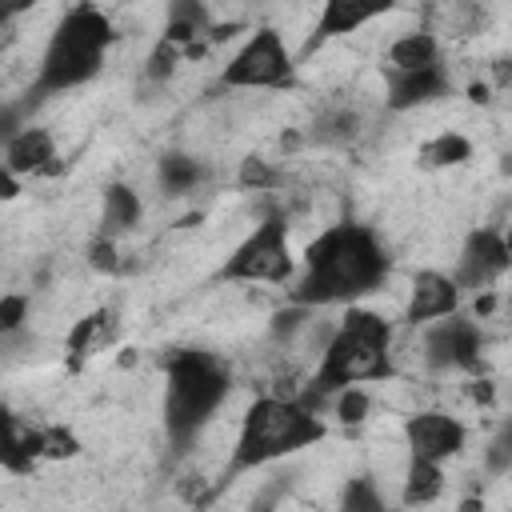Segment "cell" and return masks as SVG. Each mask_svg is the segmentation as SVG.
I'll use <instances>...</instances> for the list:
<instances>
[{
	"label": "cell",
	"mask_w": 512,
	"mask_h": 512,
	"mask_svg": "<svg viewBox=\"0 0 512 512\" xmlns=\"http://www.w3.org/2000/svg\"><path fill=\"white\" fill-rule=\"evenodd\" d=\"M388 280V252L364 224H332L324 228L308 252L304 272L288 288V304L324 308V304H356Z\"/></svg>",
	"instance_id": "1"
},
{
	"label": "cell",
	"mask_w": 512,
	"mask_h": 512,
	"mask_svg": "<svg viewBox=\"0 0 512 512\" xmlns=\"http://www.w3.org/2000/svg\"><path fill=\"white\" fill-rule=\"evenodd\" d=\"M384 376H392V324L380 312L352 304L340 316L336 332L328 336L320 368H316V376L308 384V396H300V400L316 408V400L324 404L340 388L384 380Z\"/></svg>",
	"instance_id": "2"
},
{
	"label": "cell",
	"mask_w": 512,
	"mask_h": 512,
	"mask_svg": "<svg viewBox=\"0 0 512 512\" xmlns=\"http://www.w3.org/2000/svg\"><path fill=\"white\" fill-rule=\"evenodd\" d=\"M328 436L320 412L304 404L300 396H260L240 416V432L228 460V480L240 472H256L272 460H284L308 444H320Z\"/></svg>",
	"instance_id": "3"
},
{
	"label": "cell",
	"mask_w": 512,
	"mask_h": 512,
	"mask_svg": "<svg viewBox=\"0 0 512 512\" xmlns=\"http://www.w3.org/2000/svg\"><path fill=\"white\" fill-rule=\"evenodd\" d=\"M112 44H116V24L108 20V12H100L96 4L68 8L40 52L32 92L36 96H60V92H72V88L96 80Z\"/></svg>",
	"instance_id": "4"
},
{
	"label": "cell",
	"mask_w": 512,
	"mask_h": 512,
	"mask_svg": "<svg viewBox=\"0 0 512 512\" xmlns=\"http://www.w3.org/2000/svg\"><path fill=\"white\" fill-rule=\"evenodd\" d=\"M228 368L212 352H176L164 368V432L176 448H188L228 396Z\"/></svg>",
	"instance_id": "5"
},
{
	"label": "cell",
	"mask_w": 512,
	"mask_h": 512,
	"mask_svg": "<svg viewBox=\"0 0 512 512\" xmlns=\"http://www.w3.org/2000/svg\"><path fill=\"white\" fill-rule=\"evenodd\" d=\"M292 272L296 260L284 216H264L220 264V280L228 284H288Z\"/></svg>",
	"instance_id": "6"
},
{
	"label": "cell",
	"mask_w": 512,
	"mask_h": 512,
	"mask_svg": "<svg viewBox=\"0 0 512 512\" xmlns=\"http://www.w3.org/2000/svg\"><path fill=\"white\" fill-rule=\"evenodd\" d=\"M220 84L224 88H248V92L292 84V52H288L284 36L276 28L248 32V40L228 56Z\"/></svg>",
	"instance_id": "7"
},
{
	"label": "cell",
	"mask_w": 512,
	"mask_h": 512,
	"mask_svg": "<svg viewBox=\"0 0 512 512\" xmlns=\"http://www.w3.org/2000/svg\"><path fill=\"white\" fill-rule=\"evenodd\" d=\"M512 268V256H508V244H504V232L496 228H472L460 256H456V284L464 292H484L488 284H496L504 272Z\"/></svg>",
	"instance_id": "8"
},
{
	"label": "cell",
	"mask_w": 512,
	"mask_h": 512,
	"mask_svg": "<svg viewBox=\"0 0 512 512\" xmlns=\"http://www.w3.org/2000/svg\"><path fill=\"white\" fill-rule=\"evenodd\" d=\"M464 440H468V428H464L456 416H448V412L428 408V412H416V416L404 420L408 456L444 464V460H452V456L464 452Z\"/></svg>",
	"instance_id": "9"
},
{
	"label": "cell",
	"mask_w": 512,
	"mask_h": 512,
	"mask_svg": "<svg viewBox=\"0 0 512 512\" xmlns=\"http://www.w3.org/2000/svg\"><path fill=\"white\" fill-rule=\"evenodd\" d=\"M428 368H476L480 364V328L464 316H440L424 336Z\"/></svg>",
	"instance_id": "10"
},
{
	"label": "cell",
	"mask_w": 512,
	"mask_h": 512,
	"mask_svg": "<svg viewBox=\"0 0 512 512\" xmlns=\"http://www.w3.org/2000/svg\"><path fill=\"white\" fill-rule=\"evenodd\" d=\"M452 96V76L444 72V64H428V68H388V80H384V104L392 112H412V108H424L432 100H444Z\"/></svg>",
	"instance_id": "11"
},
{
	"label": "cell",
	"mask_w": 512,
	"mask_h": 512,
	"mask_svg": "<svg viewBox=\"0 0 512 512\" xmlns=\"http://www.w3.org/2000/svg\"><path fill=\"white\" fill-rule=\"evenodd\" d=\"M460 296H464V288L456 284V276L436 272V268H424V272L412 276L404 320L408 324H432L440 316H452L460 308Z\"/></svg>",
	"instance_id": "12"
},
{
	"label": "cell",
	"mask_w": 512,
	"mask_h": 512,
	"mask_svg": "<svg viewBox=\"0 0 512 512\" xmlns=\"http://www.w3.org/2000/svg\"><path fill=\"white\" fill-rule=\"evenodd\" d=\"M392 8H396V0H324V8L316 16L312 44H324V40H336V36H352L364 24L388 16Z\"/></svg>",
	"instance_id": "13"
},
{
	"label": "cell",
	"mask_w": 512,
	"mask_h": 512,
	"mask_svg": "<svg viewBox=\"0 0 512 512\" xmlns=\"http://www.w3.org/2000/svg\"><path fill=\"white\" fill-rule=\"evenodd\" d=\"M56 168V140L48 128H16L12 136H4V172L12 176H36V172H52Z\"/></svg>",
	"instance_id": "14"
},
{
	"label": "cell",
	"mask_w": 512,
	"mask_h": 512,
	"mask_svg": "<svg viewBox=\"0 0 512 512\" xmlns=\"http://www.w3.org/2000/svg\"><path fill=\"white\" fill-rule=\"evenodd\" d=\"M144 216V204L140 196L128 188V184H108L104 196H100V236H124L140 224Z\"/></svg>",
	"instance_id": "15"
},
{
	"label": "cell",
	"mask_w": 512,
	"mask_h": 512,
	"mask_svg": "<svg viewBox=\"0 0 512 512\" xmlns=\"http://www.w3.org/2000/svg\"><path fill=\"white\" fill-rule=\"evenodd\" d=\"M212 28V16L204 8V0H168V16H164V40L176 48H192V40H200Z\"/></svg>",
	"instance_id": "16"
},
{
	"label": "cell",
	"mask_w": 512,
	"mask_h": 512,
	"mask_svg": "<svg viewBox=\"0 0 512 512\" xmlns=\"http://www.w3.org/2000/svg\"><path fill=\"white\" fill-rule=\"evenodd\" d=\"M428 64H440V40L432 32H404L388 44V68H428Z\"/></svg>",
	"instance_id": "17"
},
{
	"label": "cell",
	"mask_w": 512,
	"mask_h": 512,
	"mask_svg": "<svg viewBox=\"0 0 512 512\" xmlns=\"http://www.w3.org/2000/svg\"><path fill=\"white\" fill-rule=\"evenodd\" d=\"M440 492H444V464L412 456L408 468H404V492H400V500L404 504H432Z\"/></svg>",
	"instance_id": "18"
},
{
	"label": "cell",
	"mask_w": 512,
	"mask_h": 512,
	"mask_svg": "<svg viewBox=\"0 0 512 512\" xmlns=\"http://www.w3.org/2000/svg\"><path fill=\"white\" fill-rule=\"evenodd\" d=\"M156 176H160V188H164V196H184V192H192L208 172H204V164L196 160V156H184V152H168V156H160V168H156Z\"/></svg>",
	"instance_id": "19"
},
{
	"label": "cell",
	"mask_w": 512,
	"mask_h": 512,
	"mask_svg": "<svg viewBox=\"0 0 512 512\" xmlns=\"http://www.w3.org/2000/svg\"><path fill=\"white\" fill-rule=\"evenodd\" d=\"M36 456H44V428H20L16 420H8V432H4V468L8 472H28Z\"/></svg>",
	"instance_id": "20"
},
{
	"label": "cell",
	"mask_w": 512,
	"mask_h": 512,
	"mask_svg": "<svg viewBox=\"0 0 512 512\" xmlns=\"http://www.w3.org/2000/svg\"><path fill=\"white\" fill-rule=\"evenodd\" d=\"M472 156V140L460 132H440L420 148V164L424 168H456Z\"/></svg>",
	"instance_id": "21"
},
{
	"label": "cell",
	"mask_w": 512,
	"mask_h": 512,
	"mask_svg": "<svg viewBox=\"0 0 512 512\" xmlns=\"http://www.w3.org/2000/svg\"><path fill=\"white\" fill-rule=\"evenodd\" d=\"M356 132H360V116L352 108H324L316 116V128H312V136L320 144H352Z\"/></svg>",
	"instance_id": "22"
},
{
	"label": "cell",
	"mask_w": 512,
	"mask_h": 512,
	"mask_svg": "<svg viewBox=\"0 0 512 512\" xmlns=\"http://www.w3.org/2000/svg\"><path fill=\"white\" fill-rule=\"evenodd\" d=\"M108 336H112V312H92V316H84V320L72 328V336H68V348H72L76 356H84V352L100 348Z\"/></svg>",
	"instance_id": "23"
},
{
	"label": "cell",
	"mask_w": 512,
	"mask_h": 512,
	"mask_svg": "<svg viewBox=\"0 0 512 512\" xmlns=\"http://www.w3.org/2000/svg\"><path fill=\"white\" fill-rule=\"evenodd\" d=\"M484 472H488V476L512 472V420H504V424L492 432V440H488V448H484Z\"/></svg>",
	"instance_id": "24"
},
{
	"label": "cell",
	"mask_w": 512,
	"mask_h": 512,
	"mask_svg": "<svg viewBox=\"0 0 512 512\" xmlns=\"http://www.w3.org/2000/svg\"><path fill=\"white\" fill-rule=\"evenodd\" d=\"M332 404H336V416H340V424H360L364 416H368V392L360 388V384H352V388H340L336 396H332Z\"/></svg>",
	"instance_id": "25"
},
{
	"label": "cell",
	"mask_w": 512,
	"mask_h": 512,
	"mask_svg": "<svg viewBox=\"0 0 512 512\" xmlns=\"http://www.w3.org/2000/svg\"><path fill=\"white\" fill-rule=\"evenodd\" d=\"M280 184V172L268 164V160H260V156H248L244 164H240V188H256V192H268V188H276Z\"/></svg>",
	"instance_id": "26"
},
{
	"label": "cell",
	"mask_w": 512,
	"mask_h": 512,
	"mask_svg": "<svg viewBox=\"0 0 512 512\" xmlns=\"http://www.w3.org/2000/svg\"><path fill=\"white\" fill-rule=\"evenodd\" d=\"M340 504H344V508H352V512H376V508H384L380 492H372V484H368V480H348V488H344Z\"/></svg>",
	"instance_id": "27"
},
{
	"label": "cell",
	"mask_w": 512,
	"mask_h": 512,
	"mask_svg": "<svg viewBox=\"0 0 512 512\" xmlns=\"http://www.w3.org/2000/svg\"><path fill=\"white\" fill-rule=\"evenodd\" d=\"M24 312H28V296L24 292H8L0 300V332L4 336H16L20 324H24Z\"/></svg>",
	"instance_id": "28"
},
{
	"label": "cell",
	"mask_w": 512,
	"mask_h": 512,
	"mask_svg": "<svg viewBox=\"0 0 512 512\" xmlns=\"http://www.w3.org/2000/svg\"><path fill=\"white\" fill-rule=\"evenodd\" d=\"M80 452V440L72 436V428H44V456L52 460H68Z\"/></svg>",
	"instance_id": "29"
},
{
	"label": "cell",
	"mask_w": 512,
	"mask_h": 512,
	"mask_svg": "<svg viewBox=\"0 0 512 512\" xmlns=\"http://www.w3.org/2000/svg\"><path fill=\"white\" fill-rule=\"evenodd\" d=\"M88 260H92V268H100V272H116V268H120V260H116V240L96 232V240L88 244Z\"/></svg>",
	"instance_id": "30"
},
{
	"label": "cell",
	"mask_w": 512,
	"mask_h": 512,
	"mask_svg": "<svg viewBox=\"0 0 512 512\" xmlns=\"http://www.w3.org/2000/svg\"><path fill=\"white\" fill-rule=\"evenodd\" d=\"M172 68H176V44H168V40H160V48L148 56V80H168L172 76Z\"/></svg>",
	"instance_id": "31"
},
{
	"label": "cell",
	"mask_w": 512,
	"mask_h": 512,
	"mask_svg": "<svg viewBox=\"0 0 512 512\" xmlns=\"http://www.w3.org/2000/svg\"><path fill=\"white\" fill-rule=\"evenodd\" d=\"M504 244H508V256H512V224L504 228Z\"/></svg>",
	"instance_id": "32"
}]
</instances>
